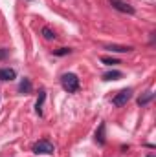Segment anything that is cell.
Listing matches in <instances>:
<instances>
[{"mask_svg": "<svg viewBox=\"0 0 156 157\" xmlns=\"http://www.w3.org/2000/svg\"><path fill=\"white\" fill-rule=\"evenodd\" d=\"M61 84H63V88H64L68 93H74V91L79 90V78H77V75H74V73H64V75L61 77Z\"/></svg>", "mask_w": 156, "mask_h": 157, "instance_id": "obj_1", "label": "cell"}, {"mask_svg": "<svg viewBox=\"0 0 156 157\" xmlns=\"http://www.w3.org/2000/svg\"><path fill=\"white\" fill-rule=\"evenodd\" d=\"M130 97H132V90H130V88H125V90L117 91L116 95H114L112 104H114V106H125V104L130 101Z\"/></svg>", "mask_w": 156, "mask_h": 157, "instance_id": "obj_2", "label": "cell"}, {"mask_svg": "<svg viewBox=\"0 0 156 157\" xmlns=\"http://www.w3.org/2000/svg\"><path fill=\"white\" fill-rule=\"evenodd\" d=\"M33 152H35V154H53L55 148H53V144H51L48 139H42V141H39V143L33 144Z\"/></svg>", "mask_w": 156, "mask_h": 157, "instance_id": "obj_3", "label": "cell"}, {"mask_svg": "<svg viewBox=\"0 0 156 157\" xmlns=\"http://www.w3.org/2000/svg\"><path fill=\"white\" fill-rule=\"evenodd\" d=\"M109 2H110V6L114 9H117V11L127 13V15H134V7L129 2H125V0H109Z\"/></svg>", "mask_w": 156, "mask_h": 157, "instance_id": "obj_4", "label": "cell"}, {"mask_svg": "<svg viewBox=\"0 0 156 157\" xmlns=\"http://www.w3.org/2000/svg\"><path fill=\"white\" fill-rule=\"evenodd\" d=\"M17 77V71L11 68H2L0 70V80H13Z\"/></svg>", "mask_w": 156, "mask_h": 157, "instance_id": "obj_5", "label": "cell"}, {"mask_svg": "<svg viewBox=\"0 0 156 157\" xmlns=\"http://www.w3.org/2000/svg\"><path fill=\"white\" fill-rule=\"evenodd\" d=\"M105 141H107L105 139V122H101L99 124V130L96 132V143L97 144H105Z\"/></svg>", "mask_w": 156, "mask_h": 157, "instance_id": "obj_6", "label": "cell"}, {"mask_svg": "<svg viewBox=\"0 0 156 157\" xmlns=\"http://www.w3.org/2000/svg\"><path fill=\"white\" fill-rule=\"evenodd\" d=\"M44 99H46V91L44 90H40L39 91V99H37V102H35V112L42 115V104H44Z\"/></svg>", "mask_w": 156, "mask_h": 157, "instance_id": "obj_7", "label": "cell"}, {"mask_svg": "<svg viewBox=\"0 0 156 157\" xmlns=\"http://www.w3.org/2000/svg\"><path fill=\"white\" fill-rule=\"evenodd\" d=\"M107 49L116 51V53H127V51H132V46H116V44H110V46H107Z\"/></svg>", "mask_w": 156, "mask_h": 157, "instance_id": "obj_8", "label": "cell"}, {"mask_svg": "<svg viewBox=\"0 0 156 157\" xmlns=\"http://www.w3.org/2000/svg\"><path fill=\"white\" fill-rule=\"evenodd\" d=\"M123 77V73L121 71H117V70H112V71H107L105 75H103V80H117V78Z\"/></svg>", "mask_w": 156, "mask_h": 157, "instance_id": "obj_9", "label": "cell"}, {"mask_svg": "<svg viewBox=\"0 0 156 157\" xmlns=\"http://www.w3.org/2000/svg\"><path fill=\"white\" fill-rule=\"evenodd\" d=\"M18 91H20V93H30V91H31V82H30V78H22V82H20V86H18Z\"/></svg>", "mask_w": 156, "mask_h": 157, "instance_id": "obj_10", "label": "cell"}, {"mask_svg": "<svg viewBox=\"0 0 156 157\" xmlns=\"http://www.w3.org/2000/svg\"><path fill=\"white\" fill-rule=\"evenodd\" d=\"M153 97H154V93H153V91H147L143 97H140V99H138V104H140V106H145L147 102H151V101H153Z\"/></svg>", "mask_w": 156, "mask_h": 157, "instance_id": "obj_11", "label": "cell"}, {"mask_svg": "<svg viewBox=\"0 0 156 157\" xmlns=\"http://www.w3.org/2000/svg\"><path fill=\"white\" fill-rule=\"evenodd\" d=\"M42 35H44V39H48V40L55 39V31H51L50 28H42Z\"/></svg>", "mask_w": 156, "mask_h": 157, "instance_id": "obj_12", "label": "cell"}, {"mask_svg": "<svg viewBox=\"0 0 156 157\" xmlns=\"http://www.w3.org/2000/svg\"><path fill=\"white\" fill-rule=\"evenodd\" d=\"M70 51H72L70 48H61V49H57V51H55V55H57V57H63V55H68Z\"/></svg>", "mask_w": 156, "mask_h": 157, "instance_id": "obj_13", "label": "cell"}, {"mask_svg": "<svg viewBox=\"0 0 156 157\" xmlns=\"http://www.w3.org/2000/svg\"><path fill=\"white\" fill-rule=\"evenodd\" d=\"M101 62H103V64H109V66H112V64H117L116 59H110V57H103V59H101Z\"/></svg>", "mask_w": 156, "mask_h": 157, "instance_id": "obj_14", "label": "cell"}, {"mask_svg": "<svg viewBox=\"0 0 156 157\" xmlns=\"http://www.w3.org/2000/svg\"><path fill=\"white\" fill-rule=\"evenodd\" d=\"M6 57V49H0V59H4Z\"/></svg>", "mask_w": 156, "mask_h": 157, "instance_id": "obj_15", "label": "cell"}, {"mask_svg": "<svg viewBox=\"0 0 156 157\" xmlns=\"http://www.w3.org/2000/svg\"><path fill=\"white\" fill-rule=\"evenodd\" d=\"M149 157H154V155H149Z\"/></svg>", "mask_w": 156, "mask_h": 157, "instance_id": "obj_16", "label": "cell"}]
</instances>
